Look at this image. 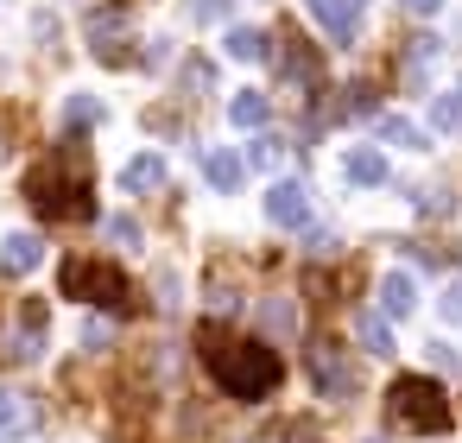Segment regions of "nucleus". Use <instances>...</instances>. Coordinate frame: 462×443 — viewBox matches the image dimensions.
<instances>
[{
  "mask_svg": "<svg viewBox=\"0 0 462 443\" xmlns=\"http://www.w3.org/2000/svg\"><path fill=\"white\" fill-rule=\"evenodd\" d=\"M266 115H273V102H266L260 89H241V96L228 102V121H235V127H260Z\"/></svg>",
  "mask_w": 462,
  "mask_h": 443,
  "instance_id": "4468645a",
  "label": "nucleus"
},
{
  "mask_svg": "<svg viewBox=\"0 0 462 443\" xmlns=\"http://www.w3.org/2000/svg\"><path fill=\"white\" fill-rule=\"evenodd\" d=\"M241 171H247V165H241L235 152H209V159H203V178H209L216 190H235V184H241Z\"/></svg>",
  "mask_w": 462,
  "mask_h": 443,
  "instance_id": "dca6fc26",
  "label": "nucleus"
},
{
  "mask_svg": "<svg viewBox=\"0 0 462 443\" xmlns=\"http://www.w3.org/2000/svg\"><path fill=\"white\" fill-rule=\"evenodd\" d=\"M26 197H32V209H39L45 222H89V216H96V184H89V159H83V146L64 140V146L32 171Z\"/></svg>",
  "mask_w": 462,
  "mask_h": 443,
  "instance_id": "f03ea898",
  "label": "nucleus"
},
{
  "mask_svg": "<svg viewBox=\"0 0 462 443\" xmlns=\"http://www.w3.org/2000/svg\"><path fill=\"white\" fill-rule=\"evenodd\" d=\"M64 121H70V127H96V121H102V102H89V96H70Z\"/></svg>",
  "mask_w": 462,
  "mask_h": 443,
  "instance_id": "412c9836",
  "label": "nucleus"
},
{
  "mask_svg": "<svg viewBox=\"0 0 462 443\" xmlns=\"http://www.w3.org/2000/svg\"><path fill=\"white\" fill-rule=\"evenodd\" d=\"M32 430H39V405L26 392H0V443L32 437Z\"/></svg>",
  "mask_w": 462,
  "mask_h": 443,
  "instance_id": "6e6552de",
  "label": "nucleus"
},
{
  "mask_svg": "<svg viewBox=\"0 0 462 443\" xmlns=\"http://www.w3.org/2000/svg\"><path fill=\"white\" fill-rule=\"evenodd\" d=\"M58 285H64V298H83V304H102V310H127V298H134V285L115 260H64Z\"/></svg>",
  "mask_w": 462,
  "mask_h": 443,
  "instance_id": "20e7f679",
  "label": "nucleus"
},
{
  "mask_svg": "<svg viewBox=\"0 0 462 443\" xmlns=\"http://www.w3.org/2000/svg\"><path fill=\"white\" fill-rule=\"evenodd\" d=\"M348 178H355V184H386V159L367 152V146H355V152H348Z\"/></svg>",
  "mask_w": 462,
  "mask_h": 443,
  "instance_id": "f3484780",
  "label": "nucleus"
},
{
  "mask_svg": "<svg viewBox=\"0 0 462 443\" xmlns=\"http://www.w3.org/2000/svg\"><path fill=\"white\" fill-rule=\"evenodd\" d=\"M374 134H380V140H393V146H424V134H418L411 121H399V115H380V121H374Z\"/></svg>",
  "mask_w": 462,
  "mask_h": 443,
  "instance_id": "a211bd4d",
  "label": "nucleus"
},
{
  "mask_svg": "<svg viewBox=\"0 0 462 443\" xmlns=\"http://www.w3.org/2000/svg\"><path fill=\"white\" fill-rule=\"evenodd\" d=\"M159 184H165V159H159V152L127 159V171H121V190H127V197H146V190H159Z\"/></svg>",
  "mask_w": 462,
  "mask_h": 443,
  "instance_id": "9d476101",
  "label": "nucleus"
},
{
  "mask_svg": "<svg viewBox=\"0 0 462 443\" xmlns=\"http://www.w3.org/2000/svg\"><path fill=\"white\" fill-rule=\"evenodd\" d=\"M108 235H115V241H127V247H134V241H140V228H134V222H127V216H115V222H108Z\"/></svg>",
  "mask_w": 462,
  "mask_h": 443,
  "instance_id": "393cba45",
  "label": "nucleus"
},
{
  "mask_svg": "<svg viewBox=\"0 0 462 443\" xmlns=\"http://www.w3.org/2000/svg\"><path fill=\"white\" fill-rule=\"evenodd\" d=\"M228 58L254 64V58H266V39H260V32H247V26H235V32H228Z\"/></svg>",
  "mask_w": 462,
  "mask_h": 443,
  "instance_id": "aec40b11",
  "label": "nucleus"
},
{
  "mask_svg": "<svg viewBox=\"0 0 462 443\" xmlns=\"http://www.w3.org/2000/svg\"><path fill=\"white\" fill-rule=\"evenodd\" d=\"M39 342H45V304H26L20 329L7 336V355H14V361H32V355H39Z\"/></svg>",
  "mask_w": 462,
  "mask_h": 443,
  "instance_id": "9b49d317",
  "label": "nucleus"
},
{
  "mask_svg": "<svg viewBox=\"0 0 462 443\" xmlns=\"http://www.w3.org/2000/svg\"><path fill=\"white\" fill-rule=\"evenodd\" d=\"M279 159H285V140H273V134L254 140V165H279Z\"/></svg>",
  "mask_w": 462,
  "mask_h": 443,
  "instance_id": "5701e85b",
  "label": "nucleus"
},
{
  "mask_svg": "<svg viewBox=\"0 0 462 443\" xmlns=\"http://www.w3.org/2000/svg\"><path fill=\"white\" fill-rule=\"evenodd\" d=\"M310 380L323 399H355V367L342 361L336 342H310Z\"/></svg>",
  "mask_w": 462,
  "mask_h": 443,
  "instance_id": "39448f33",
  "label": "nucleus"
},
{
  "mask_svg": "<svg viewBox=\"0 0 462 443\" xmlns=\"http://www.w3.org/2000/svg\"><path fill=\"white\" fill-rule=\"evenodd\" d=\"M260 317H266V329H273V336H291V323H298V317H291V304H279V298H273Z\"/></svg>",
  "mask_w": 462,
  "mask_h": 443,
  "instance_id": "4be33fe9",
  "label": "nucleus"
},
{
  "mask_svg": "<svg viewBox=\"0 0 462 443\" xmlns=\"http://www.w3.org/2000/svg\"><path fill=\"white\" fill-rule=\"evenodd\" d=\"M266 222H273V228H304V222H310V190H304L298 178L273 184V190H266Z\"/></svg>",
  "mask_w": 462,
  "mask_h": 443,
  "instance_id": "423d86ee",
  "label": "nucleus"
},
{
  "mask_svg": "<svg viewBox=\"0 0 462 443\" xmlns=\"http://www.w3.org/2000/svg\"><path fill=\"white\" fill-rule=\"evenodd\" d=\"M430 127H443V134H456V127H462V89H449V96H437V102H430Z\"/></svg>",
  "mask_w": 462,
  "mask_h": 443,
  "instance_id": "6ab92c4d",
  "label": "nucleus"
},
{
  "mask_svg": "<svg viewBox=\"0 0 462 443\" xmlns=\"http://www.w3.org/2000/svg\"><path fill=\"white\" fill-rule=\"evenodd\" d=\"M355 336H361V348H367V355H393V329H386V317L361 310V317H355Z\"/></svg>",
  "mask_w": 462,
  "mask_h": 443,
  "instance_id": "2eb2a0df",
  "label": "nucleus"
},
{
  "mask_svg": "<svg viewBox=\"0 0 462 443\" xmlns=\"http://www.w3.org/2000/svg\"><path fill=\"white\" fill-rule=\"evenodd\" d=\"M380 310H386V317H411V310H418V285H411L405 272H386V279H380Z\"/></svg>",
  "mask_w": 462,
  "mask_h": 443,
  "instance_id": "f8f14e48",
  "label": "nucleus"
},
{
  "mask_svg": "<svg viewBox=\"0 0 462 443\" xmlns=\"http://www.w3.org/2000/svg\"><path fill=\"white\" fill-rule=\"evenodd\" d=\"M279 64H285V77H291V83H304V89H317V83H323V64H317V51H310L304 39H285Z\"/></svg>",
  "mask_w": 462,
  "mask_h": 443,
  "instance_id": "1a4fd4ad",
  "label": "nucleus"
},
{
  "mask_svg": "<svg viewBox=\"0 0 462 443\" xmlns=\"http://www.w3.org/2000/svg\"><path fill=\"white\" fill-rule=\"evenodd\" d=\"M399 7H405V14H424V20H430V14L443 7V0H399Z\"/></svg>",
  "mask_w": 462,
  "mask_h": 443,
  "instance_id": "a878e982",
  "label": "nucleus"
},
{
  "mask_svg": "<svg viewBox=\"0 0 462 443\" xmlns=\"http://www.w3.org/2000/svg\"><path fill=\"white\" fill-rule=\"evenodd\" d=\"M443 317H449V323H462V279L443 291Z\"/></svg>",
  "mask_w": 462,
  "mask_h": 443,
  "instance_id": "b1692460",
  "label": "nucleus"
},
{
  "mask_svg": "<svg viewBox=\"0 0 462 443\" xmlns=\"http://www.w3.org/2000/svg\"><path fill=\"white\" fill-rule=\"evenodd\" d=\"M310 14L323 20V32H329L336 45H355V32H361V0H310Z\"/></svg>",
  "mask_w": 462,
  "mask_h": 443,
  "instance_id": "0eeeda50",
  "label": "nucleus"
},
{
  "mask_svg": "<svg viewBox=\"0 0 462 443\" xmlns=\"http://www.w3.org/2000/svg\"><path fill=\"white\" fill-rule=\"evenodd\" d=\"M386 418L411 437H437V430H449V392L424 374H399L386 386Z\"/></svg>",
  "mask_w": 462,
  "mask_h": 443,
  "instance_id": "7ed1b4c3",
  "label": "nucleus"
},
{
  "mask_svg": "<svg viewBox=\"0 0 462 443\" xmlns=\"http://www.w3.org/2000/svg\"><path fill=\"white\" fill-rule=\"evenodd\" d=\"M39 260H45L39 235H7V247H0V266H7V272H32Z\"/></svg>",
  "mask_w": 462,
  "mask_h": 443,
  "instance_id": "ddd939ff",
  "label": "nucleus"
},
{
  "mask_svg": "<svg viewBox=\"0 0 462 443\" xmlns=\"http://www.w3.org/2000/svg\"><path fill=\"white\" fill-rule=\"evenodd\" d=\"M197 348H203V367H209V380H216L228 399H241V405L266 399V392L285 380V361H279V348H266V342H247V336H222L216 323L197 336Z\"/></svg>",
  "mask_w": 462,
  "mask_h": 443,
  "instance_id": "f257e3e1",
  "label": "nucleus"
}]
</instances>
